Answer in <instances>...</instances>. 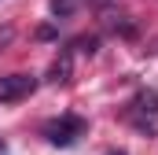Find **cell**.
<instances>
[{
	"mask_svg": "<svg viewBox=\"0 0 158 155\" xmlns=\"http://www.w3.org/2000/svg\"><path fill=\"white\" fill-rule=\"evenodd\" d=\"M129 122L136 126V129H143V133H151L158 122V96L155 92H140L136 100H132V107H129Z\"/></svg>",
	"mask_w": 158,
	"mask_h": 155,
	"instance_id": "6da1fadb",
	"label": "cell"
},
{
	"mask_svg": "<svg viewBox=\"0 0 158 155\" xmlns=\"http://www.w3.org/2000/svg\"><path fill=\"white\" fill-rule=\"evenodd\" d=\"M48 140L52 144H59V148H66V144H74L77 137H85V122L77 115H63L59 122H48Z\"/></svg>",
	"mask_w": 158,
	"mask_h": 155,
	"instance_id": "7a4b0ae2",
	"label": "cell"
},
{
	"mask_svg": "<svg viewBox=\"0 0 158 155\" xmlns=\"http://www.w3.org/2000/svg\"><path fill=\"white\" fill-rule=\"evenodd\" d=\"M33 89H37V78L33 74H7V78H0V104H19Z\"/></svg>",
	"mask_w": 158,
	"mask_h": 155,
	"instance_id": "3957f363",
	"label": "cell"
},
{
	"mask_svg": "<svg viewBox=\"0 0 158 155\" xmlns=\"http://www.w3.org/2000/svg\"><path fill=\"white\" fill-rule=\"evenodd\" d=\"M66 74H70V59L63 55V63H55V67H52V81H66Z\"/></svg>",
	"mask_w": 158,
	"mask_h": 155,
	"instance_id": "277c9868",
	"label": "cell"
},
{
	"mask_svg": "<svg viewBox=\"0 0 158 155\" xmlns=\"http://www.w3.org/2000/svg\"><path fill=\"white\" fill-rule=\"evenodd\" d=\"M74 4H77V0H52V11H55V15H70Z\"/></svg>",
	"mask_w": 158,
	"mask_h": 155,
	"instance_id": "5b68a950",
	"label": "cell"
},
{
	"mask_svg": "<svg viewBox=\"0 0 158 155\" xmlns=\"http://www.w3.org/2000/svg\"><path fill=\"white\" fill-rule=\"evenodd\" d=\"M110 155H125V152H110Z\"/></svg>",
	"mask_w": 158,
	"mask_h": 155,
	"instance_id": "8992f818",
	"label": "cell"
}]
</instances>
